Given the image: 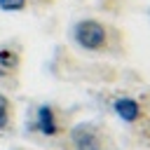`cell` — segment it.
Returning a JSON list of instances; mask_svg holds the SVG:
<instances>
[{
    "mask_svg": "<svg viewBox=\"0 0 150 150\" xmlns=\"http://www.w3.org/2000/svg\"><path fill=\"white\" fill-rule=\"evenodd\" d=\"M70 40L89 54H108L115 49V30L94 16L77 19L70 26Z\"/></svg>",
    "mask_w": 150,
    "mask_h": 150,
    "instance_id": "1",
    "label": "cell"
},
{
    "mask_svg": "<svg viewBox=\"0 0 150 150\" xmlns=\"http://www.w3.org/2000/svg\"><path fill=\"white\" fill-rule=\"evenodd\" d=\"M66 143L70 150H115L108 131L98 122H77L66 131Z\"/></svg>",
    "mask_w": 150,
    "mask_h": 150,
    "instance_id": "2",
    "label": "cell"
},
{
    "mask_svg": "<svg viewBox=\"0 0 150 150\" xmlns=\"http://www.w3.org/2000/svg\"><path fill=\"white\" fill-rule=\"evenodd\" d=\"M33 129L38 134H42V136H49V138L66 134V127H63V122L59 117V110L54 105H49V103H42V105L35 108V112H33Z\"/></svg>",
    "mask_w": 150,
    "mask_h": 150,
    "instance_id": "3",
    "label": "cell"
},
{
    "mask_svg": "<svg viewBox=\"0 0 150 150\" xmlns=\"http://www.w3.org/2000/svg\"><path fill=\"white\" fill-rule=\"evenodd\" d=\"M112 110H115V115L122 120V122H127V124H138L141 120H145V108H143V103L138 101V98H134V96H120V98H115V103H112Z\"/></svg>",
    "mask_w": 150,
    "mask_h": 150,
    "instance_id": "4",
    "label": "cell"
},
{
    "mask_svg": "<svg viewBox=\"0 0 150 150\" xmlns=\"http://www.w3.org/2000/svg\"><path fill=\"white\" fill-rule=\"evenodd\" d=\"M14 122V103L9 101L7 94L0 91V131H9Z\"/></svg>",
    "mask_w": 150,
    "mask_h": 150,
    "instance_id": "5",
    "label": "cell"
},
{
    "mask_svg": "<svg viewBox=\"0 0 150 150\" xmlns=\"http://www.w3.org/2000/svg\"><path fill=\"white\" fill-rule=\"evenodd\" d=\"M19 66H21L19 52H14V49H9V47H2V49H0V73H2V70L14 73Z\"/></svg>",
    "mask_w": 150,
    "mask_h": 150,
    "instance_id": "6",
    "label": "cell"
},
{
    "mask_svg": "<svg viewBox=\"0 0 150 150\" xmlns=\"http://www.w3.org/2000/svg\"><path fill=\"white\" fill-rule=\"evenodd\" d=\"M28 0H0V9L2 12H26L28 9Z\"/></svg>",
    "mask_w": 150,
    "mask_h": 150,
    "instance_id": "7",
    "label": "cell"
},
{
    "mask_svg": "<svg viewBox=\"0 0 150 150\" xmlns=\"http://www.w3.org/2000/svg\"><path fill=\"white\" fill-rule=\"evenodd\" d=\"M28 2H35L38 7H49V5H54L56 0H28Z\"/></svg>",
    "mask_w": 150,
    "mask_h": 150,
    "instance_id": "8",
    "label": "cell"
},
{
    "mask_svg": "<svg viewBox=\"0 0 150 150\" xmlns=\"http://www.w3.org/2000/svg\"><path fill=\"white\" fill-rule=\"evenodd\" d=\"M12 150H26V148H12Z\"/></svg>",
    "mask_w": 150,
    "mask_h": 150,
    "instance_id": "9",
    "label": "cell"
},
{
    "mask_svg": "<svg viewBox=\"0 0 150 150\" xmlns=\"http://www.w3.org/2000/svg\"><path fill=\"white\" fill-rule=\"evenodd\" d=\"M148 19H150V9H148Z\"/></svg>",
    "mask_w": 150,
    "mask_h": 150,
    "instance_id": "10",
    "label": "cell"
}]
</instances>
